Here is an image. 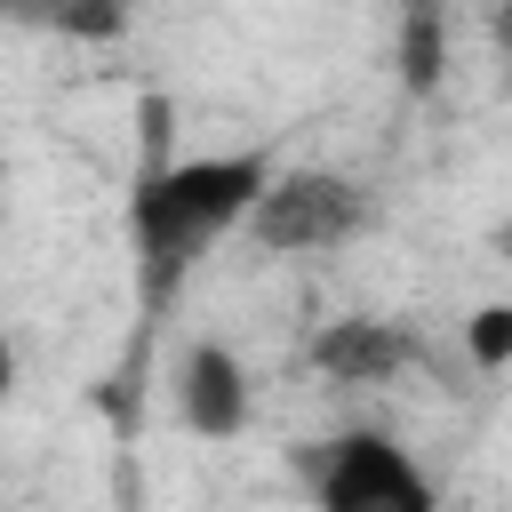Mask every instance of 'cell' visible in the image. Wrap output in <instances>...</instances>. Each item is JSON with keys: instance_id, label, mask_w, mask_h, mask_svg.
<instances>
[{"instance_id": "6da1fadb", "label": "cell", "mask_w": 512, "mask_h": 512, "mask_svg": "<svg viewBox=\"0 0 512 512\" xmlns=\"http://www.w3.org/2000/svg\"><path fill=\"white\" fill-rule=\"evenodd\" d=\"M264 176H272L264 152H192V160L152 168L128 192V240H136V272H144L152 304H168L192 280V264L224 232H240V216L264 192Z\"/></svg>"}, {"instance_id": "7a4b0ae2", "label": "cell", "mask_w": 512, "mask_h": 512, "mask_svg": "<svg viewBox=\"0 0 512 512\" xmlns=\"http://www.w3.org/2000/svg\"><path fill=\"white\" fill-rule=\"evenodd\" d=\"M296 472L328 512H432V480L392 432L312 440V448H296Z\"/></svg>"}, {"instance_id": "3957f363", "label": "cell", "mask_w": 512, "mask_h": 512, "mask_svg": "<svg viewBox=\"0 0 512 512\" xmlns=\"http://www.w3.org/2000/svg\"><path fill=\"white\" fill-rule=\"evenodd\" d=\"M240 224L264 256H320L360 232V184L336 168H272Z\"/></svg>"}, {"instance_id": "277c9868", "label": "cell", "mask_w": 512, "mask_h": 512, "mask_svg": "<svg viewBox=\"0 0 512 512\" xmlns=\"http://www.w3.org/2000/svg\"><path fill=\"white\" fill-rule=\"evenodd\" d=\"M176 416H184V432H200V440H232V432L248 424V368H240L224 344H192V352L176 360Z\"/></svg>"}, {"instance_id": "5b68a950", "label": "cell", "mask_w": 512, "mask_h": 512, "mask_svg": "<svg viewBox=\"0 0 512 512\" xmlns=\"http://www.w3.org/2000/svg\"><path fill=\"white\" fill-rule=\"evenodd\" d=\"M408 328L400 320H376V312H352V320H328L312 336V368L328 384H392L408 368Z\"/></svg>"}, {"instance_id": "8992f818", "label": "cell", "mask_w": 512, "mask_h": 512, "mask_svg": "<svg viewBox=\"0 0 512 512\" xmlns=\"http://www.w3.org/2000/svg\"><path fill=\"white\" fill-rule=\"evenodd\" d=\"M464 352H472L480 368H504V360H512V304H480V312L464 320Z\"/></svg>"}, {"instance_id": "52a82bcc", "label": "cell", "mask_w": 512, "mask_h": 512, "mask_svg": "<svg viewBox=\"0 0 512 512\" xmlns=\"http://www.w3.org/2000/svg\"><path fill=\"white\" fill-rule=\"evenodd\" d=\"M48 24L56 32H80V40H104V32H120V0H64Z\"/></svg>"}, {"instance_id": "ba28073f", "label": "cell", "mask_w": 512, "mask_h": 512, "mask_svg": "<svg viewBox=\"0 0 512 512\" xmlns=\"http://www.w3.org/2000/svg\"><path fill=\"white\" fill-rule=\"evenodd\" d=\"M8 392H16V344L0 336V408H8Z\"/></svg>"}, {"instance_id": "9c48e42d", "label": "cell", "mask_w": 512, "mask_h": 512, "mask_svg": "<svg viewBox=\"0 0 512 512\" xmlns=\"http://www.w3.org/2000/svg\"><path fill=\"white\" fill-rule=\"evenodd\" d=\"M0 8H8V16H56L64 0H0Z\"/></svg>"}, {"instance_id": "30bf717a", "label": "cell", "mask_w": 512, "mask_h": 512, "mask_svg": "<svg viewBox=\"0 0 512 512\" xmlns=\"http://www.w3.org/2000/svg\"><path fill=\"white\" fill-rule=\"evenodd\" d=\"M488 32H496V48H504V56H512V0H504V8H496V24H488Z\"/></svg>"}, {"instance_id": "8fae6325", "label": "cell", "mask_w": 512, "mask_h": 512, "mask_svg": "<svg viewBox=\"0 0 512 512\" xmlns=\"http://www.w3.org/2000/svg\"><path fill=\"white\" fill-rule=\"evenodd\" d=\"M496 248H504V256H512V224H504V232H496Z\"/></svg>"}]
</instances>
